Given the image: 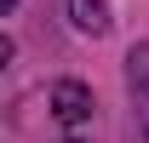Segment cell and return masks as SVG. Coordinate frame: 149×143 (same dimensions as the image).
<instances>
[{
    "label": "cell",
    "mask_w": 149,
    "mask_h": 143,
    "mask_svg": "<svg viewBox=\"0 0 149 143\" xmlns=\"http://www.w3.org/2000/svg\"><path fill=\"white\" fill-rule=\"evenodd\" d=\"M69 23H74V29H80V35H109V0H69Z\"/></svg>",
    "instance_id": "cell-3"
},
{
    "label": "cell",
    "mask_w": 149,
    "mask_h": 143,
    "mask_svg": "<svg viewBox=\"0 0 149 143\" xmlns=\"http://www.w3.org/2000/svg\"><path fill=\"white\" fill-rule=\"evenodd\" d=\"M0 6H6V12H12V6H17V0H0Z\"/></svg>",
    "instance_id": "cell-4"
},
{
    "label": "cell",
    "mask_w": 149,
    "mask_h": 143,
    "mask_svg": "<svg viewBox=\"0 0 149 143\" xmlns=\"http://www.w3.org/2000/svg\"><path fill=\"white\" fill-rule=\"evenodd\" d=\"M126 92H132V109H138V126L149 137V40H138L126 52Z\"/></svg>",
    "instance_id": "cell-2"
},
{
    "label": "cell",
    "mask_w": 149,
    "mask_h": 143,
    "mask_svg": "<svg viewBox=\"0 0 149 143\" xmlns=\"http://www.w3.org/2000/svg\"><path fill=\"white\" fill-rule=\"evenodd\" d=\"M92 92L80 86V80H57L52 86V126L63 132V143H86L92 132Z\"/></svg>",
    "instance_id": "cell-1"
}]
</instances>
